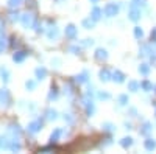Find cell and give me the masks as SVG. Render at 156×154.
I'll use <instances>...</instances> for the list:
<instances>
[{"mask_svg":"<svg viewBox=\"0 0 156 154\" xmlns=\"http://www.w3.org/2000/svg\"><path fill=\"white\" fill-rule=\"evenodd\" d=\"M103 12H105L106 17H115L119 14V5L117 3H108L105 8H103Z\"/></svg>","mask_w":156,"mask_h":154,"instance_id":"cell-4","label":"cell"},{"mask_svg":"<svg viewBox=\"0 0 156 154\" xmlns=\"http://www.w3.org/2000/svg\"><path fill=\"white\" fill-rule=\"evenodd\" d=\"M81 23H83V27H84L86 30H90V28H94V25H95V20H92V19L89 17V19H84V20H83Z\"/></svg>","mask_w":156,"mask_h":154,"instance_id":"cell-31","label":"cell"},{"mask_svg":"<svg viewBox=\"0 0 156 154\" xmlns=\"http://www.w3.org/2000/svg\"><path fill=\"white\" fill-rule=\"evenodd\" d=\"M134 37L136 39H142V37H144V30L140 27H134Z\"/></svg>","mask_w":156,"mask_h":154,"instance_id":"cell-33","label":"cell"},{"mask_svg":"<svg viewBox=\"0 0 156 154\" xmlns=\"http://www.w3.org/2000/svg\"><path fill=\"white\" fill-rule=\"evenodd\" d=\"M139 87H140V84L137 81H128V91L129 92H137Z\"/></svg>","mask_w":156,"mask_h":154,"instance_id":"cell-28","label":"cell"},{"mask_svg":"<svg viewBox=\"0 0 156 154\" xmlns=\"http://www.w3.org/2000/svg\"><path fill=\"white\" fill-rule=\"evenodd\" d=\"M117 100H119V104H120V106H126L128 103H129V98H128V95H126V94L119 95V98H117Z\"/></svg>","mask_w":156,"mask_h":154,"instance_id":"cell-32","label":"cell"},{"mask_svg":"<svg viewBox=\"0 0 156 154\" xmlns=\"http://www.w3.org/2000/svg\"><path fill=\"white\" fill-rule=\"evenodd\" d=\"M151 53H153V50H151V47L150 45H147V44H142V47H140V56H151Z\"/></svg>","mask_w":156,"mask_h":154,"instance_id":"cell-20","label":"cell"},{"mask_svg":"<svg viewBox=\"0 0 156 154\" xmlns=\"http://www.w3.org/2000/svg\"><path fill=\"white\" fill-rule=\"evenodd\" d=\"M101 14H103V9H100L98 6H94V8H92V12H90V19L95 20V22H98V20L101 19Z\"/></svg>","mask_w":156,"mask_h":154,"instance_id":"cell-16","label":"cell"},{"mask_svg":"<svg viewBox=\"0 0 156 154\" xmlns=\"http://www.w3.org/2000/svg\"><path fill=\"white\" fill-rule=\"evenodd\" d=\"M9 19H11V22H19V20H20V14H19L17 11H11Z\"/></svg>","mask_w":156,"mask_h":154,"instance_id":"cell-35","label":"cell"},{"mask_svg":"<svg viewBox=\"0 0 156 154\" xmlns=\"http://www.w3.org/2000/svg\"><path fill=\"white\" fill-rule=\"evenodd\" d=\"M64 33H66V37H69V39H75V37H76V28H75V25H67L66 30H64Z\"/></svg>","mask_w":156,"mask_h":154,"instance_id":"cell-14","label":"cell"},{"mask_svg":"<svg viewBox=\"0 0 156 154\" xmlns=\"http://www.w3.org/2000/svg\"><path fill=\"white\" fill-rule=\"evenodd\" d=\"M61 134H62V129L56 128V129L51 132V135H50V143H56L58 140H59V137H61Z\"/></svg>","mask_w":156,"mask_h":154,"instance_id":"cell-18","label":"cell"},{"mask_svg":"<svg viewBox=\"0 0 156 154\" xmlns=\"http://www.w3.org/2000/svg\"><path fill=\"white\" fill-rule=\"evenodd\" d=\"M140 87L144 89L145 92H151V91H153V84H151L148 80H144V81H142V83H140Z\"/></svg>","mask_w":156,"mask_h":154,"instance_id":"cell-30","label":"cell"},{"mask_svg":"<svg viewBox=\"0 0 156 154\" xmlns=\"http://www.w3.org/2000/svg\"><path fill=\"white\" fill-rule=\"evenodd\" d=\"M64 94H67V95H72V87H70V84H64Z\"/></svg>","mask_w":156,"mask_h":154,"instance_id":"cell-44","label":"cell"},{"mask_svg":"<svg viewBox=\"0 0 156 154\" xmlns=\"http://www.w3.org/2000/svg\"><path fill=\"white\" fill-rule=\"evenodd\" d=\"M140 17H142V9H140V6H137L134 2H131V5H129V9H128V19L131 20V22H137Z\"/></svg>","mask_w":156,"mask_h":154,"instance_id":"cell-1","label":"cell"},{"mask_svg":"<svg viewBox=\"0 0 156 154\" xmlns=\"http://www.w3.org/2000/svg\"><path fill=\"white\" fill-rule=\"evenodd\" d=\"M58 36H59V30L56 27H51V28L47 30V37H48L50 41H56Z\"/></svg>","mask_w":156,"mask_h":154,"instance_id":"cell-15","label":"cell"},{"mask_svg":"<svg viewBox=\"0 0 156 154\" xmlns=\"http://www.w3.org/2000/svg\"><path fill=\"white\" fill-rule=\"evenodd\" d=\"M125 129H131V123H125Z\"/></svg>","mask_w":156,"mask_h":154,"instance_id":"cell-50","label":"cell"},{"mask_svg":"<svg viewBox=\"0 0 156 154\" xmlns=\"http://www.w3.org/2000/svg\"><path fill=\"white\" fill-rule=\"evenodd\" d=\"M51 149H55L53 143H50L48 146H44V148H41V149H39V152H45V151H51Z\"/></svg>","mask_w":156,"mask_h":154,"instance_id":"cell-43","label":"cell"},{"mask_svg":"<svg viewBox=\"0 0 156 154\" xmlns=\"http://www.w3.org/2000/svg\"><path fill=\"white\" fill-rule=\"evenodd\" d=\"M2 36H3V23L0 22V37H2Z\"/></svg>","mask_w":156,"mask_h":154,"instance_id":"cell-49","label":"cell"},{"mask_svg":"<svg viewBox=\"0 0 156 154\" xmlns=\"http://www.w3.org/2000/svg\"><path fill=\"white\" fill-rule=\"evenodd\" d=\"M151 42H153V44H156V28H153V30H151Z\"/></svg>","mask_w":156,"mask_h":154,"instance_id":"cell-45","label":"cell"},{"mask_svg":"<svg viewBox=\"0 0 156 154\" xmlns=\"http://www.w3.org/2000/svg\"><path fill=\"white\" fill-rule=\"evenodd\" d=\"M150 61H151V64H153V66L156 67V55H151V56H150Z\"/></svg>","mask_w":156,"mask_h":154,"instance_id":"cell-47","label":"cell"},{"mask_svg":"<svg viewBox=\"0 0 156 154\" xmlns=\"http://www.w3.org/2000/svg\"><path fill=\"white\" fill-rule=\"evenodd\" d=\"M51 64H55V67H59L58 64H61V61H59L58 58H55V59H51Z\"/></svg>","mask_w":156,"mask_h":154,"instance_id":"cell-46","label":"cell"},{"mask_svg":"<svg viewBox=\"0 0 156 154\" xmlns=\"http://www.w3.org/2000/svg\"><path fill=\"white\" fill-rule=\"evenodd\" d=\"M9 72H8V69L6 67H0V78H2V81L6 84L8 81H9Z\"/></svg>","mask_w":156,"mask_h":154,"instance_id":"cell-21","label":"cell"},{"mask_svg":"<svg viewBox=\"0 0 156 154\" xmlns=\"http://www.w3.org/2000/svg\"><path fill=\"white\" fill-rule=\"evenodd\" d=\"M8 6L11 8V9H16V8H19L22 3H23V0H8Z\"/></svg>","mask_w":156,"mask_h":154,"instance_id":"cell-29","label":"cell"},{"mask_svg":"<svg viewBox=\"0 0 156 154\" xmlns=\"http://www.w3.org/2000/svg\"><path fill=\"white\" fill-rule=\"evenodd\" d=\"M151 129H153V125H151L150 121H145L144 126H142V129H140L139 132H140V135H148V134L151 132Z\"/></svg>","mask_w":156,"mask_h":154,"instance_id":"cell-19","label":"cell"},{"mask_svg":"<svg viewBox=\"0 0 156 154\" xmlns=\"http://www.w3.org/2000/svg\"><path fill=\"white\" fill-rule=\"evenodd\" d=\"M95 59L97 61H106L108 59V51L105 48H97L95 50Z\"/></svg>","mask_w":156,"mask_h":154,"instance_id":"cell-13","label":"cell"},{"mask_svg":"<svg viewBox=\"0 0 156 154\" xmlns=\"http://www.w3.org/2000/svg\"><path fill=\"white\" fill-rule=\"evenodd\" d=\"M97 97H98V100H109L111 98V95L108 92H98Z\"/></svg>","mask_w":156,"mask_h":154,"instance_id":"cell-38","label":"cell"},{"mask_svg":"<svg viewBox=\"0 0 156 154\" xmlns=\"http://www.w3.org/2000/svg\"><path fill=\"white\" fill-rule=\"evenodd\" d=\"M144 146H145L147 151H154V149H156V140H153V139H147L145 142H144Z\"/></svg>","mask_w":156,"mask_h":154,"instance_id":"cell-22","label":"cell"},{"mask_svg":"<svg viewBox=\"0 0 156 154\" xmlns=\"http://www.w3.org/2000/svg\"><path fill=\"white\" fill-rule=\"evenodd\" d=\"M9 142H11V137L8 134H0V149H8Z\"/></svg>","mask_w":156,"mask_h":154,"instance_id":"cell-11","label":"cell"},{"mask_svg":"<svg viewBox=\"0 0 156 154\" xmlns=\"http://www.w3.org/2000/svg\"><path fill=\"white\" fill-rule=\"evenodd\" d=\"M69 51H70V53H73V55H78V53H80V47L70 45V47H69Z\"/></svg>","mask_w":156,"mask_h":154,"instance_id":"cell-41","label":"cell"},{"mask_svg":"<svg viewBox=\"0 0 156 154\" xmlns=\"http://www.w3.org/2000/svg\"><path fill=\"white\" fill-rule=\"evenodd\" d=\"M64 121H67V123H73V115H72L70 112L64 114Z\"/></svg>","mask_w":156,"mask_h":154,"instance_id":"cell-40","label":"cell"},{"mask_svg":"<svg viewBox=\"0 0 156 154\" xmlns=\"http://www.w3.org/2000/svg\"><path fill=\"white\" fill-rule=\"evenodd\" d=\"M137 70H139V73H140V75L147 76V75L150 73V66L144 62V64H140V66H139V69H137Z\"/></svg>","mask_w":156,"mask_h":154,"instance_id":"cell-27","label":"cell"},{"mask_svg":"<svg viewBox=\"0 0 156 154\" xmlns=\"http://www.w3.org/2000/svg\"><path fill=\"white\" fill-rule=\"evenodd\" d=\"M133 143H134L133 137H123V139L120 140V146H122V148H129V146H133Z\"/></svg>","mask_w":156,"mask_h":154,"instance_id":"cell-24","label":"cell"},{"mask_svg":"<svg viewBox=\"0 0 156 154\" xmlns=\"http://www.w3.org/2000/svg\"><path fill=\"white\" fill-rule=\"evenodd\" d=\"M11 103V95L8 89H0V108H6Z\"/></svg>","mask_w":156,"mask_h":154,"instance_id":"cell-6","label":"cell"},{"mask_svg":"<svg viewBox=\"0 0 156 154\" xmlns=\"http://www.w3.org/2000/svg\"><path fill=\"white\" fill-rule=\"evenodd\" d=\"M33 28H34L36 33H41V31H42V25H41V22H39V20H34V22H33Z\"/></svg>","mask_w":156,"mask_h":154,"instance_id":"cell-37","label":"cell"},{"mask_svg":"<svg viewBox=\"0 0 156 154\" xmlns=\"http://www.w3.org/2000/svg\"><path fill=\"white\" fill-rule=\"evenodd\" d=\"M81 45H83V47H90V45H94V39H84V41L81 42Z\"/></svg>","mask_w":156,"mask_h":154,"instance_id":"cell-42","label":"cell"},{"mask_svg":"<svg viewBox=\"0 0 156 154\" xmlns=\"http://www.w3.org/2000/svg\"><path fill=\"white\" fill-rule=\"evenodd\" d=\"M45 118L50 120V121L56 120V118H58V112H56L55 109H47V111H45Z\"/></svg>","mask_w":156,"mask_h":154,"instance_id":"cell-23","label":"cell"},{"mask_svg":"<svg viewBox=\"0 0 156 154\" xmlns=\"http://www.w3.org/2000/svg\"><path fill=\"white\" fill-rule=\"evenodd\" d=\"M6 134H8L11 139H20L22 129H20V126H19L17 123H11V125H8V128H6Z\"/></svg>","mask_w":156,"mask_h":154,"instance_id":"cell-3","label":"cell"},{"mask_svg":"<svg viewBox=\"0 0 156 154\" xmlns=\"http://www.w3.org/2000/svg\"><path fill=\"white\" fill-rule=\"evenodd\" d=\"M5 48H6V41H5V37L2 36L0 37V53H3Z\"/></svg>","mask_w":156,"mask_h":154,"instance_id":"cell-39","label":"cell"},{"mask_svg":"<svg viewBox=\"0 0 156 154\" xmlns=\"http://www.w3.org/2000/svg\"><path fill=\"white\" fill-rule=\"evenodd\" d=\"M98 2V0H90V3H97Z\"/></svg>","mask_w":156,"mask_h":154,"instance_id":"cell-51","label":"cell"},{"mask_svg":"<svg viewBox=\"0 0 156 154\" xmlns=\"http://www.w3.org/2000/svg\"><path fill=\"white\" fill-rule=\"evenodd\" d=\"M33 22H34V16L31 14V12H25V14L20 16V23H22L23 28H31Z\"/></svg>","mask_w":156,"mask_h":154,"instance_id":"cell-5","label":"cell"},{"mask_svg":"<svg viewBox=\"0 0 156 154\" xmlns=\"http://www.w3.org/2000/svg\"><path fill=\"white\" fill-rule=\"evenodd\" d=\"M153 92L156 94V86H153Z\"/></svg>","mask_w":156,"mask_h":154,"instance_id":"cell-52","label":"cell"},{"mask_svg":"<svg viewBox=\"0 0 156 154\" xmlns=\"http://www.w3.org/2000/svg\"><path fill=\"white\" fill-rule=\"evenodd\" d=\"M87 78H89V73H87V70H84L83 73L73 76V81H75L76 84H84V83H87Z\"/></svg>","mask_w":156,"mask_h":154,"instance_id":"cell-12","label":"cell"},{"mask_svg":"<svg viewBox=\"0 0 156 154\" xmlns=\"http://www.w3.org/2000/svg\"><path fill=\"white\" fill-rule=\"evenodd\" d=\"M25 87H27V91H34L36 89V81H33V80L25 81Z\"/></svg>","mask_w":156,"mask_h":154,"instance_id":"cell-34","label":"cell"},{"mask_svg":"<svg viewBox=\"0 0 156 154\" xmlns=\"http://www.w3.org/2000/svg\"><path fill=\"white\" fill-rule=\"evenodd\" d=\"M129 114H131V117H136V109L131 108V109H129Z\"/></svg>","mask_w":156,"mask_h":154,"instance_id":"cell-48","label":"cell"},{"mask_svg":"<svg viewBox=\"0 0 156 154\" xmlns=\"http://www.w3.org/2000/svg\"><path fill=\"white\" fill-rule=\"evenodd\" d=\"M9 151H19L20 149V143H19V139H11V142H9Z\"/></svg>","mask_w":156,"mask_h":154,"instance_id":"cell-25","label":"cell"},{"mask_svg":"<svg viewBox=\"0 0 156 154\" xmlns=\"http://www.w3.org/2000/svg\"><path fill=\"white\" fill-rule=\"evenodd\" d=\"M83 106H84V111H86L87 117H92V115L95 114V104H94V101H92V97L84 95V98H83Z\"/></svg>","mask_w":156,"mask_h":154,"instance_id":"cell-2","label":"cell"},{"mask_svg":"<svg viewBox=\"0 0 156 154\" xmlns=\"http://www.w3.org/2000/svg\"><path fill=\"white\" fill-rule=\"evenodd\" d=\"M41 129H42V120H33V121L28 123V126H27L28 134H37Z\"/></svg>","mask_w":156,"mask_h":154,"instance_id":"cell-7","label":"cell"},{"mask_svg":"<svg viewBox=\"0 0 156 154\" xmlns=\"http://www.w3.org/2000/svg\"><path fill=\"white\" fill-rule=\"evenodd\" d=\"M111 80L117 84H122L125 83V75L120 72V70H112V76H111Z\"/></svg>","mask_w":156,"mask_h":154,"instance_id":"cell-9","label":"cell"},{"mask_svg":"<svg viewBox=\"0 0 156 154\" xmlns=\"http://www.w3.org/2000/svg\"><path fill=\"white\" fill-rule=\"evenodd\" d=\"M58 89H56V86H51V89H50V92H48V101H55L56 98H58Z\"/></svg>","mask_w":156,"mask_h":154,"instance_id":"cell-26","label":"cell"},{"mask_svg":"<svg viewBox=\"0 0 156 154\" xmlns=\"http://www.w3.org/2000/svg\"><path fill=\"white\" fill-rule=\"evenodd\" d=\"M111 76H112V72L108 70V69H101V70L98 72V78H100V81H103V83L111 81Z\"/></svg>","mask_w":156,"mask_h":154,"instance_id":"cell-8","label":"cell"},{"mask_svg":"<svg viewBox=\"0 0 156 154\" xmlns=\"http://www.w3.org/2000/svg\"><path fill=\"white\" fill-rule=\"evenodd\" d=\"M101 128H103L105 131H108V132H111V131H114V129H115V126H114L112 123H108V121H106V123H103V126H101Z\"/></svg>","mask_w":156,"mask_h":154,"instance_id":"cell-36","label":"cell"},{"mask_svg":"<svg viewBox=\"0 0 156 154\" xmlns=\"http://www.w3.org/2000/svg\"><path fill=\"white\" fill-rule=\"evenodd\" d=\"M28 56V51H23V50H19V51H16L14 55H12V61L14 62H17V64H20V62H23V59Z\"/></svg>","mask_w":156,"mask_h":154,"instance_id":"cell-10","label":"cell"},{"mask_svg":"<svg viewBox=\"0 0 156 154\" xmlns=\"http://www.w3.org/2000/svg\"><path fill=\"white\" fill-rule=\"evenodd\" d=\"M34 75H36V78H37L39 81H42V80H45V76H47V69L37 67V69L34 70Z\"/></svg>","mask_w":156,"mask_h":154,"instance_id":"cell-17","label":"cell"}]
</instances>
